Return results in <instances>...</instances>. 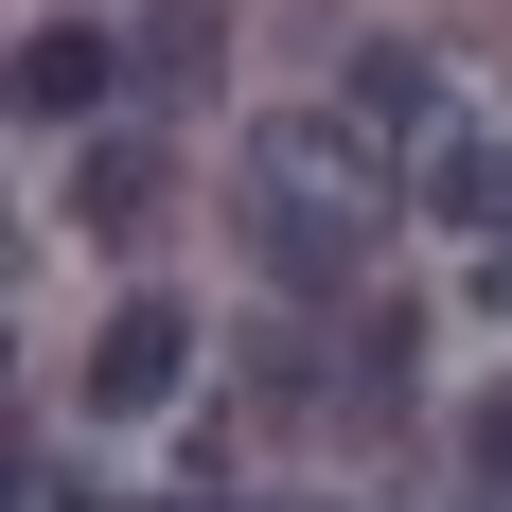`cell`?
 <instances>
[{
	"label": "cell",
	"instance_id": "cell-3",
	"mask_svg": "<svg viewBox=\"0 0 512 512\" xmlns=\"http://www.w3.org/2000/svg\"><path fill=\"white\" fill-rule=\"evenodd\" d=\"M177 389H195V318H177V301H124V318L89 336V407H106V424H159Z\"/></svg>",
	"mask_w": 512,
	"mask_h": 512
},
{
	"label": "cell",
	"instance_id": "cell-2",
	"mask_svg": "<svg viewBox=\"0 0 512 512\" xmlns=\"http://www.w3.org/2000/svg\"><path fill=\"white\" fill-rule=\"evenodd\" d=\"M407 212H442V230H477V248H512V142L495 124H407Z\"/></svg>",
	"mask_w": 512,
	"mask_h": 512
},
{
	"label": "cell",
	"instance_id": "cell-6",
	"mask_svg": "<svg viewBox=\"0 0 512 512\" xmlns=\"http://www.w3.org/2000/svg\"><path fill=\"white\" fill-rule=\"evenodd\" d=\"M142 71H159V89H195V71H212V0H177V18H159V36H142Z\"/></svg>",
	"mask_w": 512,
	"mask_h": 512
},
{
	"label": "cell",
	"instance_id": "cell-7",
	"mask_svg": "<svg viewBox=\"0 0 512 512\" xmlns=\"http://www.w3.org/2000/svg\"><path fill=\"white\" fill-rule=\"evenodd\" d=\"M477 477H495V495H512V389H495V407H477Z\"/></svg>",
	"mask_w": 512,
	"mask_h": 512
},
{
	"label": "cell",
	"instance_id": "cell-4",
	"mask_svg": "<svg viewBox=\"0 0 512 512\" xmlns=\"http://www.w3.org/2000/svg\"><path fill=\"white\" fill-rule=\"evenodd\" d=\"M159 212H177V159L159 142H89L71 159V230L89 248H159Z\"/></svg>",
	"mask_w": 512,
	"mask_h": 512
},
{
	"label": "cell",
	"instance_id": "cell-5",
	"mask_svg": "<svg viewBox=\"0 0 512 512\" xmlns=\"http://www.w3.org/2000/svg\"><path fill=\"white\" fill-rule=\"evenodd\" d=\"M106 71H124V53H106L89 18H36V36H18V106H36V124H89Z\"/></svg>",
	"mask_w": 512,
	"mask_h": 512
},
{
	"label": "cell",
	"instance_id": "cell-1",
	"mask_svg": "<svg viewBox=\"0 0 512 512\" xmlns=\"http://www.w3.org/2000/svg\"><path fill=\"white\" fill-rule=\"evenodd\" d=\"M230 230H248L265 283H301V301H336L371 265V230H389V159L354 142V106H301V124H265L248 177H230Z\"/></svg>",
	"mask_w": 512,
	"mask_h": 512
}]
</instances>
